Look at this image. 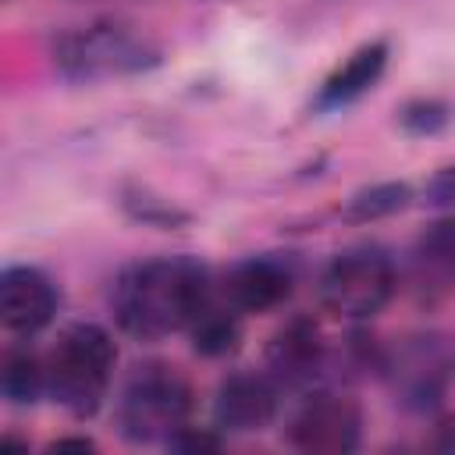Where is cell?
I'll return each mask as SVG.
<instances>
[{
  "mask_svg": "<svg viewBox=\"0 0 455 455\" xmlns=\"http://www.w3.org/2000/svg\"><path fill=\"white\" fill-rule=\"evenodd\" d=\"M380 370L395 373V387L405 395V402L412 405H430L437 402L441 387H444V359L437 355V345H409L405 355H398L395 363L384 359Z\"/></svg>",
  "mask_w": 455,
  "mask_h": 455,
  "instance_id": "12",
  "label": "cell"
},
{
  "mask_svg": "<svg viewBox=\"0 0 455 455\" xmlns=\"http://www.w3.org/2000/svg\"><path fill=\"white\" fill-rule=\"evenodd\" d=\"M363 434V409L355 398L338 395V391H320L302 402L288 427L291 448L306 455H345L359 448Z\"/></svg>",
  "mask_w": 455,
  "mask_h": 455,
  "instance_id": "6",
  "label": "cell"
},
{
  "mask_svg": "<svg viewBox=\"0 0 455 455\" xmlns=\"http://www.w3.org/2000/svg\"><path fill=\"white\" fill-rule=\"evenodd\" d=\"M416 252H419V259H423L430 270H437L441 277L455 281V217L430 224V228L419 235Z\"/></svg>",
  "mask_w": 455,
  "mask_h": 455,
  "instance_id": "16",
  "label": "cell"
},
{
  "mask_svg": "<svg viewBox=\"0 0 455 455\" xmlns=\"http://www.w3.org/2000/svg\"><path fill=\"white\" fill-rule=\"evenodd\" d=\"M0 391L11 405H36L46 384V363L28 348H11L0 366Z\"/></svg>",
  "mask_w": 455,
  "mask_h": 455,
  "instance_id": "13",
  "label": "cell"
},
{
  "mask_svg": "<svg viewBox=\"0 0 455 455\" xmlns=\"http://www.w3.org/2000/svg\"><path fill=\"white\" fill-rule=\"evenodd\" d=\"M50 448H53V451H64V448H78V451H89V448H92V441H89V437H60V441H53Z\"/></svg>",
  "mask_w": 455,
  "mask_h": 455,
  "instance_id": "21",
  "label": "cell"
},
{
  "mask_svg": "<svg viewBox=\"0 0 455 455\" xmlns=\"http://www.w3.org/2000/svg\"><path fill=\"white\" fill-rule=\"evenodd\" d=\"M114 363H117V345L107 334V327L89 320L71 323L57 338L46 359V384L53 402L78 419L92 416L107 398V387L114 380Z\"/></svg>",
  "mask_w": 455,
  "mask_h": 455,
  "instance_id": "3",
  "label": "cell"
},
{
  "mask_svg": "<svg viewBox=\"0 0 455 455\" xmlns=\"http://www.w3.org/2000/svg\"><path fill=\"white\" fill-rule=\"evenodd\" d=\"M387 57H391L387 39H373V43H363L359 50H352V53L320 82L316 100H313V110H338V107L359 100L363 92H370V89L377 85V78L384 75Z\"/></svg>",
  "mask_w": 455,
  "mask_h": 455,
  "instance_id": "11",
  "label": "cell"
},
{
  "mask_svg": "<svg viewBox=\"0 0 455 455\" xmlns=\"http://www.w3.org/2000/svg\"><path fill=\"white\" fill-rule=\"evenodd\" d=\"M291 281L295 277L284 263L270 256H252L228 270L220 291H224V302L238 313H267L291 295Z\"/></svg>",
  "mask_w": 455,
  "mask_h": 455,
  "instance_id": "10",
  "label": "cell"
},
{
  "mask_svg": "<svg viewBox=\"0 0 455 455\" xmlns=\"http://www.w3.org/2000/svg\"><path fill=\"white\" fill-rule=\"evenodd\" d=\"M409 199H412V188L405 181H377V185H366V188L352 192L341 217L352 220V224H373V220L402 213L409 206Z\"/></svg>",
  "mask_w": 455,
  "mask_h": 455,
  "instance_id": "15",
  "label": "cell"
},
{
  "mask_svg": "<svg viewBox=\"0 0 455 455\" xmlns=\"http://www.w3.org/2000/svg\"><path fill=\"white\" fill-rule=\"evenodd\" d=\"M192 412V387L171 363H139L117 398V430L132 444L171 441Z\"/></svg>",
  "mask_w": 455,
  "mask_h": 455,
  "instance_id": "4",
  "label": "cell"
},
{
  "mask_svg": "<svg viewBox=\"0 0 455 455\" xmlns=\"http://www.w3.org/2000/svg\"><path fill=\"white\" fill-rule=\"evenodd\" d=\"M188 338H192V348L206 359H220L228 352L238 348V338H242V323H238V309L231 306H206L192 327H188Z\"/></svg>",
  "mask_w": 455,
  "mask_h": 455,
  "instance_id": "14",
  "label": "cell"
},
{
  "mask_svg": "<svg viewBox=\"0 0 455 455\" xmlns=\"http://www.w3.org/2000/svg\"><path fill=\"white\" fill-rule=\"evenodd\" d=\"M210 270L192 256H160L135 263L114 288V316L139 341L188 331L210 306Z\"/></svg>",
  "mask_w": 455,
  "mask_h": 455,
  "instance_id": "1",
  "label": "cell"
},
{
  "mask_svg": "<svg viewBox=\"0 0 455 455\" xmlns=\"http://www.w3.org/2000/svg\"><path fill=\"white\" fill-rule=\"evenodd\" d=\"M423 196H427L430 206H455V164H451V167H441V171L427 181Z\"/></svg>",
  "mask_w": 455,
  "mask_h": 455,
  "instance_id": "20",
  "label": "cell"
},
{
  "mask_svg": "<svg viewBox=\"0 0 455 455\" xmlns=\"http://www.w3.org/2000/svg\"><path fill=\"white\" fill-rule=\"evenodd\" d=\"M167 448H178V451H213V448H220V430H217V427L196 430V427L185 423V427L167 441Z\"/></svg>",
  "mask_w": 455,
  "mask_h": 455,
  "instance_id": "19",
  "label": "cell"
},
{
  "mask_svg": "<svg viewBox=\"0 0 455 455\" xmlns=\"http://www.w3.org/2000/svg\"><path fill=\"white\" fill-rule=\"evenodd\" d=\"M327 348L309 316H291L267 345V373L277 387H306L323 370Z\"/></svg>",
  "mask_w": 455,
  "mask_h": 455,
  "instance_id": "9",
  "label": "cell"
},
{
  "mask_svg": "<svg viewBox=\"0 0 455 455\" xmlns=\"http://www.w3.org/2000/svg\"><path fill=\"white\" fill-rule=\"evenodd\" d=\"M448 448H455V434H451V441H448Z\"/></svg>",
  "mask_w": 455,
  "mask_h": 455,
  "instance_id": "22",
  "label": "cell"
},
{
  "mask_svg": "<svg viewBox=\"0 0 455 455\" xmlns=\"http://www.w3.org/2000/svg\"><path fill=\"white\" fill-rule=\"evenodd\" d=\"M277 416V384L270 373L238 370L213 395V427L220 434H256Z\"/></svg>",
  "mask_w": 455,
  "mask_h": 455,
  "instance_id": "7",
  "label": "cell"
},
{
  "mask_svg": "<svg viewBox=\"0 0 455 455\" xmlns=\"http://www.w3.org/2000/svg\"><path fill=\"white\" fill-rule=\"evenodd\" d=\"M124 203H128V210H132L139 220H146V224L174 228V224H181V220H185V213H181V210H174L167 199H153V196H146V192H139L135 199H124Z\"/></svg>",
  "mask_w": 455,
  "mask_h": 455,
  "instance_id": "18",
  "label": "cell"
},
{
  "mask_svg": "<svg viewBox=\"0 0 455 455\" xmlns=\"http://www.w3.org/2000/svg\"><path fill=\"white\" fill-rule=\"evenodd\" d=\"M57 288L39 267H4L0 274V323L14 334H36L57 316Z\"/></svg>",
  "mask_w": 455,
  "mask_h": 455,
  "instance_id": "8",
  "label": "cell"
},
{
  "mask_svg": "<svg viewBox=\"0 0 455 455\" xmlns=\"http://www.w3.org/2000/svg\"><path fill=\"white\" fill-rule=\"evenodd\" d=\"M53 68L68 82H107L160 64V46L124 21H89L53 39Z\"/></svg>",
  "mask_w": 455,
  "mask_h": 455,
  "instance_id": "2",
  "label": "cell"
},
{
  "mask_svg": "<svg viewBox=\"0 0 455 455\" xmlns=\"http://www.w3.org/2000/svg\"><path fill=\"white\" fill-rule=\"evenodd\" d=\"M395 295V263L377 245L338 252L320 274V306L341 320H370Z\"/></svg>",
  "mask_w": 455,
  "mask_h": 455,
  "instance_id": "5",
  "label": "cell"
},
{
  "mask_svg": "<svg viewBox=\"0 0 455 455\" xmlns=\"http://www.w3.org/2000/svg\"><path fill=\"white\" fill-rule=\"evenodd\" d=\"M451 121V107L437 96H416L398 110V124L409 135H437L441 128H448Z\"/></svg>",
  "mask_w": 455,
  "mask_h": 455,
  "instance_id": "17",
  "label": "cell"
}]
</instances>
